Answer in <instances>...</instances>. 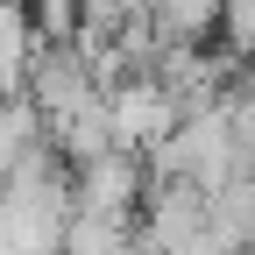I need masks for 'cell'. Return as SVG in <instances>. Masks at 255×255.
I'll list each match as a JSON object with an SVG mask.
<instances>
[{"instance_id":"cell-1","label":"cell","mask_w":255,"mask_h":255,"mask_svg":"<svg viewBox=\"0 0 255 255\" xmlns=\"http://www.w3.org/2000/svg\"><path fill=\"white\" fill-rule=\"evenodd\" d=\"M177 121H184V107H177V92L163 85V78H121L114 92H107V128H114V149L121 156H156L170 135H177Z\"/></svg>"},{"instance_id":"cell-2","label":"cell","mask_w":255,"mask_h":255,"mask_svg":"<svg viewBox=\"0 0 255 255\" xmlns=\"http://www.w3.org/2000/svg\"><path fill=\"white\" fill-rule=\"evenodd\" d=\"M135 199H142V170H135V156H121V149L78 163V177H71V206H78V213L135 220Z\"/></svg>"},{"instance_id":"cell-3","label":"cell","mask_w":255,"mask_h":255,"mask_svg":"<svg viewBox=\"0 0 255 255\" xmlns=\"http://www.w3.org/2000/svg\"><path fill=\"white\" fill-rule=\"evenodd\" d=\"M36 57H43V28H36V14H28V0H0V107L21 100Z\"/></svg>"},{"instance_id":"cell-4","label":"cell","mask_w":255,"mask_h":255,"mask_svg":"<svg viewBox=\"0 0 255 255\" xmlns=\"http://www.w3.org/2000/svg\"><path fill=\"white\" fill-rule=\"evenodd\" d=\"M57 255H142V241H135V220H100V213L71 206V227H64Z\"/></svg>"},{"instance_id":"cell-5","label":"cell","mask_w":255,"mask_h":255,"mask_svg":"<svg viewBox=\"0 0 255 255\" xmlns=\"http://www.w3.org/2000/svg\"><path fill=\"white\" fill-rule=\"evenodd\" d=\"M36 135H43V114L28 107V100H7V107H0V191H7L14 170L36 156Z\"/></svg>"},{"instance_id":"cell-6","label":"cell","mask_w":255,"mask_h":255,"mask_svg":"<svg viewBox=\"0 0 255 255\" xmlns=\"http://www.w3.org/2000/svg\"><path fill=\"white\" fill-rule=\"evenodd\" d=\"M220 7H227V0H156L149 21H156V36H163V43H199L206 28L220 21Z\"/></svg>"},{"instance_id":"cell-7","label":"cell","mask_w":255,"mask_h":255,"mask_svg":"<svg viewBox=\"0 0 255 255\" xmlns=\"http://www.w3.org/2000/svg\"><path fill=\"white\" fill-rule=\"evenodd\" d=\"M220 28H227V43L255 57V0H227L220 7Z\"/></svg>"}]
</instances>
